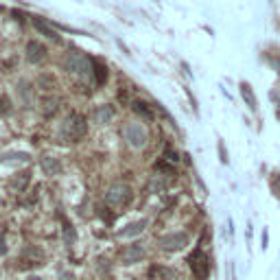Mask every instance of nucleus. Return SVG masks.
<instances>
[{
    "mask_svg": "<svg viewBox=\"0 0 280 280\" xmlns=\"http://www.w3.org/2000/svg\"><path fill=\"white\" fill-rule=\"evenodd\" d=\"M86 134H88V123H86V118H83L81 114H68L66 121L62 123V132H59V136H62L66 142L68 140L77 142V140H81Z\"/></svg>",
    "mask_w": 280,
    "mask_h": 280,
    "instance_id": "f257e3e1",
    "label": "nucleus"
},
{
    "mask_svg": "<svg viewBox=\"0 0 280 280\" xmlns=\"http://www.w3.org/2000/svg\"><path fill=\"white\" fill-rule=\"evenodd\" d=\"M62 64H64V70H66V73H73V75H83V73L92 75V68H94V59L83 55L81 51L66 53V57H64Z\"/></svg>",
    "mask_w": 280,
    "mask_h": 280,
    "instance_id": "f03ea898",
    "label": "nucleus"
},
{
    "mask_svg": "<svg viewBox=\"0 0 280 280\" xmlns=\"http://www.w3.org/2000/svg\"><path fill=\"white\" fill-rule=\"evenodd\" d=\"M132 197H134L132 188H129L127 184H123V182H116V184H112V186L107 188L105 204L114 206V208H125V206L132 204Z\"/></svg>",
    "mask_w": 280,
    "mask_h": 280,
    "instance_id": "7ed1b4c3",
    "label": "nucleus"
},
{
    "mask_svg": "<svg viewBox=\"0 0 280 280\" xmlns=\"http://www.w3.org/2000/svg\"><path fill=\"white\" fill-rule=\"evenodd\" d=\"M123 138H125V142H127L129 147L142 149V147L147 145L149 136H147V129L142 127L140 123H127L123 127Z\"/></svg>",
    "mask_w": 280,
    "mask_h": 280,
    "instance_id": "20e7f679",
    "label": "nucleus"
},
{
    "mask_svg": "<svg viewBox=\"0 0 280 280\" xmlns=\"http://www.w3.org/2000/svg\"><path fill=\"white\" fill-rule=\"evenodd\" d=\"M186 245H188L186 232H171V234H164L158 239V247L164 249V252H177V249H184Z\"/></svg>",
    "mask_w": 280,
    "mask_h": 280,
    "instance_id": "39448f33",
    "label": "nucleus"
},
{
    "mask_svg": "<svg viewBox=\"0 0 280 280\" xmlns=\"http://www.w3.org/2000/svg\"><path fill=\"white\" fill-rule=\"evenodd\" d=\"M190 263V269H193L195 278L197 280H206L208 273H210V263H208V256L201 252V249H197V252H193V256L188 258Z\"/></svg>",
    "mask_w": 280,
    "mask_h": 280,
    "instance_id": "423d86ee",
    "label": "nucleus"
},
{
    "mask_svg": "<svg viewBox=\"0 0 280 280\" xmlns=\"http://www.w3.org/2000/svg\"><path fill=\"white\" fill-rule=\"evenodd\" d=\"M142 258H145V247H142L140 243L127 245V247L123 249V254H121L123 265H134V263H140Z\"/></svg>",
    "mask_w": 280,
    "mask_h": 280,
    "instance_id": "0eeeda50",
    "label": "nucleus"
},
{
    "mask_svg": "<svg viewBox=\"0 0 280 280\" xmlns=\"http://www.w3.org/2000/svg\"><path fill=\"white\" fill-rule=\"evenodd\" d=\"M27 59L31 64H40V62H44V57H46V46L44 44H40V42H27Z\"/></svg>",
    "mask_w": 280,
    "mask_h": 280,
    "instance_id": "6e6552de",
    "label": "nucleus"
},
{
    "mask_svg": "<svg viewBox=\"0 0 280 280\" xmlns=\"http://www.w3.org/2000/svg\"><path fill=\"white\" fill-rule=\"evenodd\" d=\"M147 228V219H140V221H134V223H129L127 228H123V230H118L116 232V239H132V236H138L142 234Z\"/></svg>",
    "mask_w": 280,
    "mask_h": 280,
    "instance_id": "1a4fd4ad",
    "label": "nucleus"
},
{
    "mask_svg": "<svg viewBox=\"0 0 280 280\" xmlns=\"http://www.w3.org/2000/svg\"><path fill=\"white\" fill-rule=\"evenodd\" d=\"M31 22H33V27L38 29V31H40L42 35H44V38H49V40H53V42H59L57 31L49 25V22H44V20H42L40 16H33V20H31Z\"/></svg>",
    "mask_w": 280,
    "mask_h": 280,
    "instance_id": "9d476101",
    "label": "nucleus"
},
{
    "mask_svg": "<svg viewBox=\"0 0 280 280\" xmlns=\"http://www.w3.org/2000/svg\"><path fill=\"white\" fill-rule=\"evenodd\" d=\"M40 164H42V171H44L46 175H57L59 171H62V164H59V160L53 158V156H44V158L40 160Z\"/></svg>",
    "mask_w": 280,
    "mask_h": 280,
    "instance_id": "9b49d317",
    "label": "nucleus"
},
{
    "mask_svg": "<svg viewBox=\"0 0 280 280\" xmlns=\"http://www.w3.org/2000/svg\"><path fill=\"white\" fill-rule=\"evenodd\" d=\"M112 118H114V107L112 105L105 103V105H99L97 110H94V123L103 125V123H110Z\"/></svg>",
    "mask_w": 280,
    "mask_h": 280,
    "instance_id": "f8f14e48",
    "label": "nucleus"
},
{
    "mask_svg": "<svg viewBox=\"0 0 280 280\" xmlns=\"http://www.w3.org/2000/svg\"><path fill=\"white\" fill-rule=\"evenodd\" d=\"M241 94H243V99H245V103H247V107L249 110H256V97H254V92H252V88H249V83H245L243 81L241 83Z\"/></svg>",
    "mask_w": 280,
    "mask_h": 280,
    "instance_id": "ddd939ff",
    "label": "nucleus"
},
{
    "mask_svg": "<svg viewBox=\"0 0 280 280\" xmlns=\"http://www.w3.org/2000/svg\"><path fill=\"white\" fill-rule=\"evenodd\" d=\"M92 75H94V83H97V86H103V83L107 81V68L103 66V64H99V62H94Z\"/></svg>",
    "mask_w": 280,
    "mask_h": 280,
    "instance_id": "4468645a",
    "label": "nucleus"
},
{
    "mask_svg": "<svg viewBox=\"0 0 280 280\" xmlns=\"http://www.w3.org/2000/svg\"><path fill=\"white\" fill-rule=\"evenodd\" d=\"M0 162L7 164V162H29V153H3L0 156Z\"/></svg>",
    "mask_w": 280,
    "mask_h": 280,
    "instance_id": "2eb2a0df",
    "label": "nucleus"
},
{
    "mask_svg": "<svg viewBox=\"0 0 280 280\" xmlns=\"http://www.w3.org/2000/svg\"><path fill=\"white\" fill-rule=\"evenodd\" d=\"M134 112H136V114H140L142 118H147V121H151V118H153V112L149 110V105L145 103V101H136V103H134Z\"/></svg>",
    "mask_w": 280,
    "mask_h": 280,
    "instance_id": "dca6fc26",
    "label": "nucleus"
},
{
    "mask_svg": "<svg viewBox=\"0 0 280 280\" xmlns=\"http://www.w3.org/2000/svg\"><path fill=\"white\" fill-rule=\"evenodd\" d=\"M18 94L22 97L25 105H31V88H29V81H20V86H16Z\"/></svg>",
    "mask_w": 280,
    "mask_h": 280,
    "instance_id": "f3484780",
    "label": "nucleus"
},
{
    "mask_svg": "<svg viewBox=\"0 0 280 280\" xmlns=\"http://www.w3.org/2000/svg\"><path fill=\"white\" fill-rule=\"evenodd\" d=\"M166 184H169V182L162 180V175H156V177L151 180V190H153V193H156V190L160 193V190H164V188H166Z\"/></svg>",
    "mask_w": 280,
    "mask_h": 280,
    "instance_id": "a211bd4d",
    "label": "nucleus"
},
{
    "mask_svg": "<svg viewBox=\"0 0 280 280\" xmlns=\"http://www.w3.org/2000/svg\"><path fill=\"white\" fill-rule=\"evenodd\" d=\"M38 86H44L46 90H51V88H55V79H53V77H46V75H42L40 79H38Z\"/></svg>",
    "mask_w": 280,
    "mask_h": 280,
    "instance_id": "6ab92c4d",
    "label": "nucleus"
},
{
    "mask_svg": "<svg viewBox=\"0 0 280 280\" xmlns=\"http://www.w3.org/2000/svg\"><path fill=\"white\" fill-rule=\"evenodd\" d=\"M0 112H5V114H7V112H11L9 99H7V97H0Z\"/></svg>",
    "mask_w": 280,
    "mask_h": 280,
    "instance_id": "aec40b11",
    "label": "nucleus"
},
{
    "mask_svg": "<svg viewBox=\"0 0 280 280\" xmlns=\"http://www.w3.org/2000/svg\"><path fill=\"white\" fill-rule=\"evenodd\" d=\"M59 280H75V273L64 271V273H59Z\"/></svg>",
    "mask_w": 280,
    "mask_h": 280,
    "instance_id": "412c9836",
    "label": "nucleus"
},
{
    "mask_svg": "<svg viewBox=\"0 0 280 280\" xmlns=\"http://www.w3.org/2000/svg\"><path fill=\"white\" fill-rule=\"evenodd\" d=\"M219 149H221V160H223V162H228V156H225V147H223V142H219Z\"/></svg>",
    "mask_w": 280,
    "mask_h": 280,
    "instance_id": "4be33fe9",
    "label": "nucleus"
},
{
    "mask_svg": "<svg viewBox=\"0 0 280 280\" xmlns=\"http://www.w3.org/2000/svg\"><path fill=\"white\" fill-rule=\"evenodd\" d=\"M267 243H269V234H267V230L263 232V249H267Z\"/></svg>",
    "mask_w": 280,
    "mask_h": 280,
    "instance_id": "5701e85b",
    "label": "nucleus"
},
{
    "mask_svg": "<svg viewBox=\"0 0 280 280\" xmlns=\"http://www.w3.org/2000/svg\"><path fill=\"white\" fill-rule=\"evenodd\" d=\"M29 280H42V278H38V276H31V278H29Z\"/></svg>",
    "mask_w": 280,
    "mask_h": 280,
    "instance_id": "b1692460",
    "label": "nucleus"
}]
</instances>
